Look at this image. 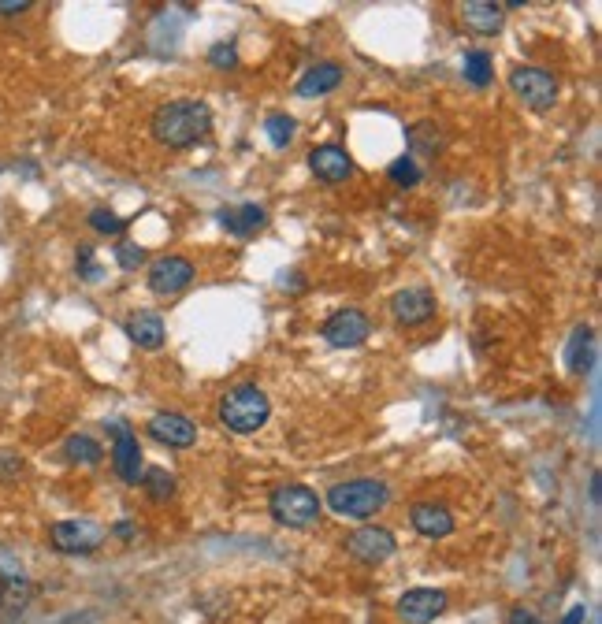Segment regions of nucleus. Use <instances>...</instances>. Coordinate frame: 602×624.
Here are the masks:
<instances>
[{"label": "nucleus", "mask_w": 602, "mask_h": 624, "mask_svg": "<svg viewBox=\"0 0 602 624\" xmlns=\"http://www.w3.org/2000/svg\"><path fill=\"white\" fill-rule=\"evenodd\" d=\"M153 138L168 149H190V145L205 142L212 130V108L197 97H179V101L160 104L153 112Z\"/></svg>", "instance_id": "obj_1"}, {"label": "nucleus", "mask_w": 602, "mask_h": 624, "mask_svg": "<svg viewBox=\"0 0 602 624\" xmlns=\"http://www.w3.org/2000/svg\"><path fill=\"white\" fill-rule=\"evenodd\" d=\"M268 416H272V402H268V394H264L261 387H253V383H238V387H231L220 398V424L227 431H235V435L261 431L264 424H268Z\"/></svg>", "instance_id": "obj_2"}, {"label": "nucleus", "mask_w": 602, "mask_h": 624, "mask_svg": "<svg viewBox=\"0 0 602 624\" xmlns=\"http://www.w3.org/2000/svg\"><path fill=\"white\" fill-rule=\"evenodd\" d=\"M387 502H391V487L383 480H346L335 483L328 491V506L339 517H354V520L376 517Z\"/></svg>", "instance_id": "obj_3"}, {"label": "nucleus", "mask_w": 602, "mask_h": 624, "mask_svg": "<svg viewBox=\"0 0 602 624\" xmlns=\"http://www.w3.org/2000/svg\"><path fill=\"white\" fill-rule=\"evenodd\" d=\"M268 509H272L275 524L294 528V532H305V528H313L316 520H320V498L305 483H283V487H275Z\"/></svg>", "instance_id": "obj_4"}, {"label": "nucleus", "mask_w": 602, "mask_h": 624, "mask_svg": "<svg viewBox=\"0 0 602 624\" xmlns=\"http://www.w3.org/2000/svg\"><path fill=\"white\" fill-rule=\"evenodd\" d=\"M510 90L521 97L532 112H547L558 101V78L550 75L547 67H532V64H517L510 71Z\"/></svg>", "instance_id": "obj_5"}, {"label": "nucleus", "mask_w": 602, "mask_h": 624, "mask_svg": "<svg viewBox=\"0 0 602 624\" xmlns=\"http://www.w3.org/2000/svg\"><path fill=\"white\" fill-rule=\"evenodd\" d=\"M49 543L60 550V554H93L105 543V528L90 517H71V520H56L49 528Z\"/></svg>", "instance_id": "obj_6"}, {"label": "nucleus", "mask_w": 602, "mask_h": 624, "mask_svg": "<svg viewBox=\"0 0 602 624\" xmlns=\"http://www.w3.org/2000/svg\"><path fill=\"white\" fill-rule=\"evenodd\" d=\"M394 550H398V539L387 528H380V524H365V528L346 535V554L361 561V565H383Z\"/></svg>", "instance_id": "obj_7"}, {"label": "nucleus", "mask_w": 602, "mask_h": 624, "mask_svg": "<svg viewBox=\"0 0 602 624\" xmlns=\"http://www.w3.org/2000/svg\"><path fill=\"white\" fill-rule=\"evenodd\" d=\"M194 283V264L186 257H160L149 264V290L157 298H175Z\"/></svg>", "instance_id": "obj_8"}, {"label": "nucleus", "mask_w": 602, "mask_h": 624, "mask_svg": "<svg viewBox=\"0 0 602 624\" xmlns=\"http://www.w3.org/2000/svg\"><path fill=\"white\" fill-rule=\"evenodd\" d=\"M112 468L123 483H138L142 480V446H138V435H134L127 424H112Z\"/></svg>", "instance_id": "obj_9"}, {"label": "nucleus", "mask_w": 602, "mask_h": 624, "mask_svg": "<svg viewBox=\"0 0 602 624\" xmlns=\"http://www.w3.org/2000/svg\"><path fill=\"white\" fill-rule=\"evenodd\" d=\"M368 331H372V324H368V316L361 309L331 312L328 324H324V338H328L335 350H357L368 338Z\"/></svg>", "instance_id": "obj_10"}, {"label": "nucleus", "mask_w": 602, "mask_h": 624, "mask_svg": "<svg viewBox=\"0 0 602 624\" xmlns=\"http://www.w3.org/2000/svg\"><path fill=\"white\" fill-rule=\"evenodd\" d=\"M435 294L428 286H409V290H398L391 298V316L398 320L402 327H420L428 324L435 316Z\"/></svg>", "instance_id": "obj_11"}, {"label": "nucleus", "mask_w": 602, "mask_h": 624, "mask_svg": "<svg viewBox=\"0 0 602 624\" xmlns=\"http://www.w3.org/2000/svg\"><path fill=\"white\" fill-rule=\"evenodd\" d=\"M446 595L435 591V587H413L406 595L398 598V617L406 624H432L446 613Z\"/></svg>", "instance_id": "obj_12"}, {"label": "nucleus", "mask_w": 602, "mask_h": 624, "mask_svg": "<svg viewBox=\"0 0 602 624\" xmlns=\"http://www.w3.org/2000/svg\"><path fill=\"white\" fill-rule=\"evenodd\" d=\"M145 431L157 442L171 446V450H190L197 442V424L183 413H153L149 424H145Z\"/></svg>", "instance_id": "obj_13"}, {"label": "nucleus", "mask_w": 602, "mask_h": 624, "mask_svg": "<svg viewBox=\"0 0 602 624\" xmlns=\"http://www.w3.org/2000/svg\"><path fill=\"white\" fill-rule=\"evenodd\" d=\"M309 168L320 182H346L354 175V160L339 145H316L309 153Z\"/></svg>", "instance_id": "obj_14"}, {"label": "nucleus", "mask_w": 602, "mask_h": 624, "mask_svg": "<svg viewBox=\"0 0 602 624\" xmlns=\"http://www.w3.org/2000/svg\"><path fill=\"white\" fill-rule=\"evenodd\" d=\"M123 331L138 350H160L164 346V316L153 309H138L123 320Z\"/></svg>", "instance_id": "obj_15"}, {"label": "nucleus", "mask_w": 602, "mask_h": 624, "mask_svg": "<svg viewBox=\"0 0 602 624\" xmlns=\"http://www.w3.org/2000/svg\"><path fill=\"white\" fill-rule=\"evenodd\" d=\"M461 23L469 26L472 34H480V38H495L498 30L506 26V8L495 4V0H469L461 8Z\"/></svg>", "instance_id": "obj_16"}, {"label": "nucleus", "mask_w": 602, "mask_h": 624, "mask_svg": "<svg viewBox=\"0 0 602 624\" xmlns=\"http://www.w3.org/2000/svg\"><path fill=\"white\" fill-rule=\"evenodd\" d=\"M216 220H220L223 231L235 234V238H253V234L268 223V212H264L261 205H253V201H246V205L220 208V216H216Z\"/></svg>", "instance_id": "obj_17"}, {"label": "nucleus", "mask_w": 602, "mask_h": 624, "mask_svg": "<svg viewBox=\"0 0 602 624\" xmlns=\"http://www.w3.org/2000/svg\"><path fill=\"white\" fill-rule=\"evenodd\" d=\"M409 520H413V528H417L424 539H446V535L454 532V513L439 502H417V506L409 509Z\"/></svg>", "instance_id": "obj_18"}, {"label": "nucleus", "mask_w": 602, "mask_h": 624, "mask_svg": "<svg viewBox=\"0 0 602 624\" xmlns=\"http://www.w3.org/2000/svg\"><path fill=\"white\" fill-rule=\"evenodd\" d=\"M339 82H342V64H335V60L313 64L298 78V97H324V93L339 90Z\"/></svg>", "instance_id": "obj_19"}, {"label": "nucleus", "mask_w": 602, "mask_h": 624, "mask_svg": "<svg viewBox=\"0 0 602 624\" xmlns=\"http://www.w3.org/2000/svg\"><path fill=\"white\" fill-rule=\"evenodd\" d=\"M34 598V584L27 580V572H0V610L4 613H23Z\"/></svg>", "instance_id": "obj_20"}, {"label": "nucleus", "mask_w": 602, "mask_h": 624, "mask_svg": "<svg viewBox=\"0 0 602 624\" xmlns=\"http://www.w3.org/2000/svg\"><path fill=\"white\" fill-rule=\"evenodd\" d=\"M406 142H409V149H413V153L435 156V153H443L446 138H443V130L435 127L432 119H420V123H413V127L406 130Z\"/></svg>", "instance_id": "obj_21"}, {"label": "nucleus", "mask_w": 602, "mask_h": 624, "mask_svg": "<svg viewBox=\"0 0 602 624\" xmlns=\"http://www.w3.org/2000/svg\"><path fill=\"white\" fill-rule=\"evenodd\" d=\"M64 457L71 465H101L105 461V450H101V442L90 439V435H71L64 442Z\"/></svg>", "instance_id": "obj_22"}, {"label": "nucleus", "mask_w": 602, "mask_h": 624, "mask_svg": "<svg viewBox=\"0 0 602 624\" xmlns=\"http://www.w3.org/2000/svg\"><path fill=\"white\" fill-rule=\"evenodd\" d=\"M142 491L149 502H168L171 494H175V476H171L168 468H145Z\"/></svg>", "instance_id": "obj_23"}, {"label": "nucleus", "mask_w": 602, "mask_h": 624, "mask_svg": "<svg viewBox=\"0 0 602 624\" xmlns=\"http://www.w3.org/2000/svg\"><path fill=\"white\" fill-rule=\"evenodd\" d=\"M591 350H595V342H591V327H576L573 342H569V353H565L569 368L584 376V372L591 368Z\"/></svg>", "instance_id": "obj_24"}, {"label": "nucleus", "mask_w": 602, "mask_h": 624, "mask_svg": "<svg viewBox=\"0 0 602 624\" xmlns=\"http://www.w3.org/2000/svg\"><path fill=\"white\" fill-rule=\"evenodd\" d=\"M491 75H495V64H491V56L484 49L465 52V78H469L476 90H484L487 82H491Z\"/></svg>", "instance_id": "obj_25"}, {"label": "nucleus", "mask_w": 602, "mask_h": 624, "mask_svg": "<svg viewBox=\"0 0 602 624\" xmlns=\"http://www.w3.org/2000/svg\"><path fill=\"white\" fill-rule=\"evenodd\" d=\"M294 130H298V123H294L287 112H275V116L264 119V134H268V142H272L275 149H287V145L294 142Z\"/></svg>", "instance_id": "obj_26"}, {"label": "nucleus", "mask_w": 602, "mask_h": 624, "mask_svg": "<svg viewBox=\"0 0 602 624\" xmlns=\"http://www.w3.org/2000/svg\"><path fill=\"white\" fill-rule=\"evenodd\" d=\"M86 223H90L97 234H112V238H119V234L131 227V220H123V216H116L112 208H93L90 216H86Z\"/></svg>", "instance_id": "obj_27"}, {"label": "nucleus", "mask_w": 602, "mask_h": 624, "mask_svg": "<svg viewBox=\"0 0 602 624\" xmlns=\"http://www.w3.org/2000/svg\"><path fill=\"white\" fill-rule=\"evenodd\" d=\"M387 175H391V182L394 186H406V190H413V186H417L420 182V175H424V171H420V164H417V156H398V160H394L391 168H387Z\"/></svg>", "instance_id": "obj_28"}, {"label": "nucleus", "mask_w": 602, "mask_h": 624, "mask_svg": "<svg viewBox=\"0 0 602 624\" xmlns=\"http://www.w3.org/2000/svg\"><path fill=\"white\" fill-rule=\"evenodd\" d=\"M145 260H149V253H145V249L138 246V242H127V238H123V242L116 246V264L123 268V272H134V268H142Z\"/></svg>", "instance_id": "obj_29"}, {"label": "nucleus", "mask_w": 602, "mask_h": 624, "mask_svg": "<svg viewBox=\"0 0 602 624\" xmlns=\"http://www.w3.org/2000/svg\"><path fill=\"white\" fill-rule=\"evenodd\" d=\"M23 457L15 454V450H0V483H12L23 476Z\"/></svg>", "instance_id": "obj_30"}, {"label": "nucleus", "mask_w": 602, "mask_h": 624, "mask_svg": "<svg viewBox=\"0 0 602 624\" xmlns=\"http://www.w3.org/2000/svg\"><path fill=\"white\" fill-rule=\"evenodd\" d=\"M75 268H79V275L82 279H86V283H97V279H101V264H97V260H93V249L90 246H79V257H75Z\"/></svg>", "instance_id": "obj_31"}, {"label": "nucleus", "mask_w": 602, "mask_h": 624, "mask_svg": "<svg viewBox=\"0 0 602 624\" xmlns=\"http://www.w3.org/2000/svg\"><path fill=\"white\" fill-rule=\"evenodd\" d=\"M209 64L212 67H235L238 64L235 41H216V45L209 49Z\"/></svg>", "instance_id": "obj_32"}, {"label": "nucleus", "mask_w": 602, "mask_h": 624, "mask_svg": "<svg viewBox=\"0 0 602 624\" xmlns=\"http://www.w3.org/2000/svg\"><path fill=\"white\" fill-rule=\"evenodd\" d=\"M23 12H30V0H0V19H15Z\"/></svg>", "instance_id": "obj_33"}, {"label": "nucleus", "mask_w": 602, "mask_h": 624, "mask_svg": "<svg viewBox=\"0 0 602 624\" xmlns=\"http://www.w3.org/2000/svg\"><path fill=\"white\" fill-rule=\"evenodd\" d=\"M510 624H543L532 610H524V606H517V610H510Z\"/></svg>", "instance_id": "obj_34"}, {"label": "nucleus", "mask_w": 602, "mask_h": 624, "mask_svg": "<svg viewBox=\"0 0 602 624\" xmlns=\"http://www.w3.org/2000/svg\"><path fill=\"white\" fill-rule=\"evenodd\" d=\"M584 617H588V610H584V606H573V613H569V617H565L562 624H580Z\"/></svg>", "instance_id": "obj_35"}]
</instances>
